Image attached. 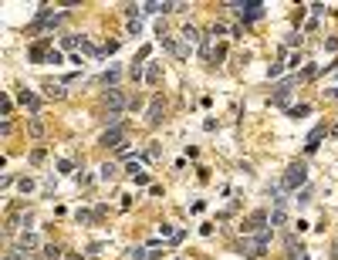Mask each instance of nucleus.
I'll return each instance as SVG.
<instances>
[{"label": "nucleus", "instance_id": "4", "mask_svg": "<svg viewBox=\"0 0 338 260\" xmlns=\"http://www.w3.org/2000/svg\"><path fill=\"white\" fill-rule=\"evenodd\" d=\"M125 105H132V102L125 98V91H122V88H108V91H105V108H108V118H112V122L122 115V108H125Z\"/></svg>", "mask_w": 338, "mask_h": 260}, {"label": "nucleus", "instance_id": "27", "mask_svg": "<svg viewBox=\"0 0 338 260\" xmlns=\"http://www.w3.org/2000/svg\"><path fill=\"white\" fill-rule=\"evenodd\" d=\"M58 169L65 172V176H71V172H74V166H71V163H68V159H61V163H58Z\"/></svg>", "mask_w": 338, "mask_h": 260}, {"label": "nucleus", "instance_id": "13", "mask_svg": "<svg viewBox=\"0 0 338 260\" xmlns=\"http://www.w3.org/2000/svg\"><path fill=\"white\" fill-rule=\"evenodd\" d=\"M183 41L190 44V48H193V44H200V31H196L193 24H186V27H183Z\"/></svg>", "mask_w": 338, "mask_h": 260}, {"label": "nucleus", "instance_id": "9", "mask_svg": "<svg viewBox=\"0 0 338 260\" xmlns=\"http://www.w3.org/2000/svg\"><path fill=\"white\" fill-rule=\"evenodd\" d=\"M51 51H54V48H48V41H34V44H31V57H34V61H41V57L48 61Z\"/></svg>", "mask_w": 338, "mask_h": 260}, {"label": "nucleus", "instance_id": "10", "mask_svg": "<svg viewBox=\"0 0 338 260\" xmlns=\"http://www.w3.org/2000/svg\"><path fill=\"white\" fill-rule=\"evenodd\" d=\"M322 135H328V129H325V125H318V129H311V135H308V152H314V149H318V142H322Z\"/></svg>", "mask_w": 338, "mask_h": 260}, {"label": "nucleus", "instance_id": "31", "mask_svg": "<svg viewBox=\"0 0 338 260\" xmlns=\"http://www.w3.org/2000/svg\"><path fill=\"white\" fill-rule=\"evenodd\" d=\"M331 257H335V260H338V240H335V250H331Z\"/></svg>", "mask_w": 338, "mask_h": 260}, {"label": "nucleus", "instance_id": "2", "mask_svg": "<svg viewBox=\"0 0 338 260\" xmlns=\"http://www.w3.org/2000/svg\"><path fill=\"white\" fill-rule=\"evenodd\" d=\"M227 7H234L237 14H240V21H260L264 17V4L260 0H234V4H227Z\"/></svg>", "mask_w": 338, "mask_h": 260}, {"label": "nucleus", "instance_id": "7", "mask_svg": "<svg viewBox=\"0 0 338 260\" xmlns=\"http://www.w3.org/2000/svg\"><path fill=\"white\" fill-rule=\"evenodd\" d=\"M166 118V102L162 98H153V105H149V115H145V122L149 125H159Z\"/></svg>", "mask_w": 338, "mask_h": 260}, {"label": "nucleus", "instance_id": "21", "mask_svg": "<svg viewBox=\"0 0 338 260\" xmlns=\"http://www.w3.org/2000/svg\"><path fill=\"white\" fill-rule=\"evenodd\" d=\"M10 112H14V102L4 98V105H0V115H4V122H10Z\"/></svg>", "mask_w": 338, "mask_h": 260}, {"label": "nucleus", "instance_id": "1", "mask_svg": "<svg viewBox=\"0 0 338 260\" xmlns=\"http://www.w3.org/2000/svg\"><path fill=\"white\" fill-rule=\"evenodd\" d=\"M267 244H271V230H260L257 236H243L240 244H237V250L243 253V257H250V260H257V257H264V250H267Z\"/></svg>", "mask_w": 338, "mask_h": 260}, {"label": "nucleus", "instance_id": "23", "mask_svg": "<svg viewBox=\"0 0 338 260\" xmlns=\"http://www.w3.org/2000/svg\"><path fill=\"white\" fill-rule=\"evenodd\" d=\"M17 189H21L24 196H27V193H34V179H27V176H24L21 183H17Z\"/></svg>", "mask_w": 338, "mask_h": 260}, {"label": "nucleus", "instance_id": "18", "mask_svg": "<svg viewBox=\"0 0 338 260\" xmlns=\"http://www.w3.org/2000/svg\"><path fill=\"white\" fill-rule=\"evenodd\" d=\"M308 112H311V105H305V102H301V105H294V108H288L291 118H301V115H308Z\"/></svg>", "mask_w": 338, "mask_h": 260}, {"label": "nucleus", "instance_id": "19", "mask_svg": "<svg viewBox=\"0 0 338 260\" xmlns=\"http://www.w3.org/2000/svg\"><path fill=\"white\" fill-rule=\"evenodd\" d=\"M125 257H129V260H142V257H149V247H132Z\"/></svg>", "mask_w": 338, "mask_h": 260}, {"label": "nucleus", "instance_id": "11", "mask_svg": "<svg viewBox=\"0 0 338 260\" xmlns=\"http://www.w3.org/2000/svg\"><path fill=\"white\" fill-rule=\"evenodd\" d=\"M21 102H24V105H27V108H31V112H34V115H37V112H41V98H37V95H31V91H21Z\"/></svg>", "mask_w": 338, "mask_h": 260}, {"label": "nucleus", "instance_id": "12", "mask_svg": "<svg viewBox=\"0 0 338 260\" xmlns=\"http://www.w3.org/2000/svg\"><path fill=\"white\" fill-rule=\"evenodd\" d=\"M41 244V240H37V233H21V244H17V247H21V250H34V247H37Z\"/></svg>", "mask_w": 338, "mask_h": 260}, {"label": "nucleus", "instance_id": "8", "mask_svg": "<svg viewBox=\"0 0 338 260\" xmlns=\"http://www.w3.org/2000/svg\"><path fill=\"white\" fill-rule=\"evenodd\" d=\"M288 219V210H284V196H277V206L271 210V227H281Z\"/></svg>", "mask_w": 338, "mask_h": 260}, {"label": "nucleus", "instance_id": "17", "mask_svg": "<svg viewBox=\"0 0 338 260\" xmlns=\"http://www.w3.org/2000/svg\"><path fill=\"white\" fill-rule=\"evenodd\" d=\"M44 95H48V98H65V88H61V85H44Z\"/></svg>", "mask_w": 338, "mask_h": 260}, {"label": "nucleus", "instance_id": "24", "mask_svg": "<svg viewBox=\"0 0 338 260\" xmlns=\"http://www.w3.org/2000/svg\"><path fill=\"white\" fill-rule=\"evenodd\" d=\"M27 159H31V166H41V163H44V149H34Z\"/></svg>", "mask_w": 338, "mask_h": 260}, {"label": "nucleus", "instance_id": "6", "mask_svg": "<svg viewBox=\"0 0 338 260\" xmlns=\"http://www.w3.org/2000/svg\"><path fill=\"white\" fill-rule=\"evenodd\" d=\"M267 219H271V213H267V210H254V213H250V216L240 223V230H243V233H260Z\"/></svg>", "mask_w": 338, "mask_h": 260}, {"label": "nucleus", "instance_id": "14", "mask_svg": "<svg viewBox=\"0 0 338 260\" xmlns=\"http://www.w3.org/2000/svg\"><path fill=\"white\" fill-rule=\"evenodd\" d=\"M61 257H65V250H61L58 244H48V247H44V260H61Z\"/></svg>", "mask_w": 338, "mask_h": 260}, {"label": "nucleus", "instance_id": "30", "mask_svg": "<svg viewBox=\"0 0 338 260\" xmlns=\"http://www.w3.org/2000/svg\"><path fill=\"white\" fill-rule=\"evenodd\" d=\"M145 82H149V85H156V82H159V71H156V68H149V74H145Z\"/></svg>", "mask_w": 338, "mask_h": 260}, {"label": "nucleus", "instance_id": "22", "mask_svg": "<svg viewBox=\"0 0 338 260\" xmlns=\"http://www.w3.org/2000/svg\"><path fill=\"white\" fill-rule=\"evenodd\" d=\"M102 82H105V85H112V88H115V82H119V68H112V71H105V74H102Z\"/></svg>", "mask_w": 338, "mask_h": 260}, {"label": "nucleus", "instance_id": "28", "mask_svg": "<svg viewBox=\"0 0 338 260\" xmlns=\"http://www.w3.org/2000/svg\"><path fill=\"white\" fill-rule=\"evenodd\" d=\"M159 236H176V233H173V227H169V223H159Z\"/></svg>", "mask_w": 338, "mask_h": 260}, {"label": "nucleus", "instance_id": "16", "mask_svg": "<svg viewBox=\"0 0 338 260\" xmlns=\"http://www.w3.org/2000/svg\"><path fill=\"white\" fill-rule=\"evenodd\" d=\"M27 132H31L34 138H44V122H41V118H31V125H27Z\"/></svg>", "mask_w": 338, "mask_h": 260}, {"label": "nucleus", "instance_id": "25", "mask_svg": "<svg viewBox=\"0 0 338 260\" xmlns=\"http://www.w3.org/2000/svg\"><path fill=\"white\" fill-rule=\"evenodd\" d=\"M78 37H71V34H68V37H61V48H78Z\"/></svg>", "mask_w": 338, "mask_h": 260}, {"label": "nucleus", "instance_id": "3", "mask_svg": "<svg viewBox=\"0 0 338 260\" xmlns=\"http://www.w3.org/2000/svg\"><path fill=\"white\" fill-rule=\"evenodd\" d=\"M305 179H308V166L305 163H291L288 172H284V179H281V186L288 189V193H294L298 186H305Z\"/></svg>", "mask_w": 338, "mask_h": 260}, {"label": "nucleus", "instance_id": "29", "mask_svg": "<svg viewBox=\"0 0 338 260\" xmlns=\"http://www.w3.org/2000/svg\"><path fill=\"white\" fill-rule=\"evenodd\" d=\"M325 98H328V102H338V85L335 88H325Z\"/></svg>", "mask_w": 338, "mask_h": 260}, {"label": "nucleus", "instance_id": "5", "mask_svg": "<svg viewBox=\"0 0 338 260\" xmlns=\"http://www.w3.org/2000/svg\"><path fill=\"white\" fill-rule=\"evenodd\" d=\"M98 142H102L105 149H122V146H125V125H122V122H112V129H105Z\"/></svg>", "mask_w": 338, "mask_h": 260}, {"label": "nucleus", "instance_id": "32", "mask_svg": "<svg viewBox=\"0 0 338 260\" xmlns=\"http://www.w3.org/2000/svg\"><path fill=\"white\" fill-rule=\"evenodd\" d=\"M68 260H81V257H68Z\"/></svg>", "mask_w": 338, "mask_h": 260}, {"label": "nucleus", "instance_id": "26", "mask_svg": "<svg viewBox=\"0 0 338 260\" xmlns=\"http://www.w3.org/2000/svg\"><path fill=\"white\" fill-rule=\"evenodd\" d=\"M129 74H132V78H136V82H139V78H142V61H136V65L129 68Z\"/></svg>", "mask_w": 338, "mask_h": 260}, {"label": "nucleus", "instance_id": "20", "mask_svg": "<svg viewBox=\"0 0 338 260\" xmlns=\"http://www.w3.org/2000/svg\"><path fill=\"white\" fill-rule=\"evenodd\" d=\"M115 176H119V166H115V163H105L102 166V179H115Z\"/></svg>", "mask_w": 338, "mask_h": 260}, {"label": "nucleus", "instance_id": "15", "mask_svg": "<svg viewBox=\"0 0 338 260\" xmlns=\"http://www.w3.org/2000/svg\"><path fill=\"white\" fill-rule=\"evenodd\" d=\"M142 14H145L142 4H129V7H125V17H129V24H132V21H139Z\"/></svg>", "mask_w": 338, "mask_h": 260}]
</instances>
